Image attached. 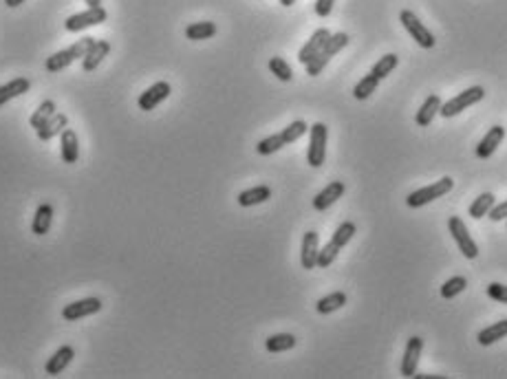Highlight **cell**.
I'll return each instance as SVG.
<instances>
[{"label":"cell","instance_id":"obj_41","mask_svg":"<svg viewBox=\"0 0 507 379\" xmlns=\"http://www.w3.org/2000/svg\"><path fill=\"white\" fill-rule=\"evenodd\" d=\"M24 3V0H5V5L9 7V9H13V7H20Z\"/></svg>","mask_w":507,"mask_h":379},{"label":"cell","instance_id":"obj_35","mask_svg":"<svg viewBox=\"0 0 507 379\" xmlns=\"http://www.w3.org/2000/svg\"><path fill=\"white\" fill-rule=\"evenodd\" d=\"M306 130H309V126H306L302 119H296V121H291V124L283 132H280V134H283L285 144H296L302 137V134H306Z\"/></svg>","mask_w":507,"mask_h":379},{"label":"cell","instance_id":"obj_37","mask_svg":"<svg viewBox=\"0 0 507 379\" xmlns=\"http://www.w3.org/2000/svg\"><path fill=\"white\" fill-rule=\"evenodd\" d=\"M270 71L280 79V82H291V77H293L291 66L283 58H278V56L270 60Z\"/></svg>","mask_w":507,"mask_h":379},{"label":"cell","instance_id":"obj_25","mask_svg":"<svg viewBox=\"0 0 507 379\" xmlns=\"http://www.w3.org/2000/svg\"><path fill=\"white\" fill-rule=\"evenodd\" d=\"M296 344H298V340L291 333H276L272 337H267L265 348L270 350V353H283V350H291Z\"/></svg>","mask_w":507,"mask_h":379},{"label":"cell","instance_id":"obj_1","mask_svg":"<svg viewBox=\"0 0 507 379\" xmlns=\"http://www.w3.org/2000/svg\"><path fill=\"white\" fill-rule=\"evenodd\" d=\"M346 45H349V33H344V31H340V33H331V38L327 40V45L322 47V51H320L311 62H306V64H304V66H306V73H309L311 77L320 75V73L325 71V66L331 62V58H336L338 53H340Z\"/></svg>","mask_w":507,"mask_h":379},{"label":"cell","instance_id":"obj_36","mask_svg":"<svg viewBox=\"0 0 507 379\" xmlns=\"http://www.w3.org/2000/svg\"><path fill=\"white\" fill-rule=\"evenodd\" d=\"M340 249H342L340 245H336V242H333V240H329L327 245L318 252V267H320V269H327L333 261L338 258Z\"/></svg>","mask_w":507,"mask_h":379},{"label":"cell","instance_id":"obj_4","mask_svg":"<svg viewBox=\"0 0 507 379\" xmlns=\"http://www.w3.org/2000/svg\"><path fill=\"white\" fill-rule=\"evenodd\" d=\"M483 95H485V91H483V86H470L468 91H463V93H459L457 98H452V100H448L446 104H442V108H439V115L442 117H457L459 113H463L465 108H470V106H474L476 102H481L483 100Z\"/></svg>","mask_w":507,"mask_h":379},{"label":"cell","instance_id":"obj_27","mask_svg":"<svg viewBox=\"0 0 507 379\" xmlns=\"http://www.w3.org/2000/svg\"><path fill=\"white\" fill-rule=\"evenodd\" d=\"M377 86H380V77H375L373 73H368V75H364V77L355 84V88H353V98L359 100V102H364V100H368L370 95L377 91Z\"/></svg>","mask_w":507,"mask_h":379},{"label":"cell","instance_id":"obj_2","mask_svg":"<svg viewBox=\"0 0 507 379\" xmlns=\"http://www.w3.org/2000/svg\"><path fill=\"white\" fill-rule=\"evenodd\" d=\"M93 40H95V38L84 36L82 40H77V42L71 45L69 49L53 53L51 58H47V71H49V73H60V71L66 69V66H71L75 60H82V58L86 56L88 47L93 45Z\"/></svg>","mask_w":507,"mask_h":379},{"label":"cell","instance_id":"obj_38","mask_svg":"<svg viewBox=\"0 0 507 379\" xmlns=\"http://www.w3.org/2000/svg\"><path fill=\"white\" fill-rule=\"evenodd\" d=\"M488 295L497 302H505L507 304V287L501 282H492L488 284Z\"/></svg>","mask_w":507,"mask_h":379},{"label":"cell","instance_id":"obj_7","mask_svg":"<svg viewBox=\"0 0 507 379\" xmlns=\"http://www.w3.org/2000/svg\"><path fill=\"white\" fill-rule=\"evenodd\" d=\"M448 229H450L452 238L457 240L459 252L465 256V258L474 261L476 256H478V247H476L474 238L470 236V232H468V227H465V223L459 219V216H450V219H448Z\"/></svg>","mask_w":507,"mask_h":379},{"label":"cell","instance_id":"obj_11","mask_svg":"<svg viewBox=\"0 0 507 379\" xmlns=\"http://www.w3.org/2000/svg\"><path fill=\"white\" fill-rule=\"evenodd\" d=\"M170 93H172V88L168 82H157L139 95V108L141 111H153V108H157L164 100L170 98Z\"/></svg>","mask_w":507,"mask_h":379},{"label":"cell","instance_id":"obj_17","mask_svg":"<svg viewBox=\"0 0 507 379\" xmlns=\"http://www.w3.org/2000/svg\"><path fill=\"white\" fill-rule=\"evenodd\" d=\"M73 357H75L73 346H62V348H58L56 353L49 357V362H47V375H51V377L60 375L66 366H69Z\"/></svg>","mask_w":507,"mask_h":379},{"label":"cell","instance_id":"obj_9","mask_svg":"<svg viewBox=\"0 0 507 379\" xmlns=\"http://www.w3.org/2000/svg\"><path fill=\"white\" fill-rule=\"evenodd\" d=\"M100 311H102V300H100V297H84V300H75L71 304H66L62 309V318L66 322H75L79 318L100 314Z\"/></svg>","mask_w":507,"mask_h":379},{"label":"cell","instance_id":"obj_15","mask_svg":"<svg viewBox=\"0 0 507 379\" xmlns=\"http://www.w3.org/2000/svg\"><path fill=\"white\" fill-rule=\"evenodd\" d=\"M344 190H346V185H344L342 181H331V183L322 190V192H318V194H315V199H313V208H315L318 212L329 210L338 199H342Z\"/></svg>","mask_w":507,"mask_h":379},{"label":"cell","instance_id":"obj_22","mask_svg":"<svg viewBox=\"0 0 507 379\" xmlns=\"http://www.w3.org/2000/svg\"><path fill=\"white\" fill-rule=\"evenodd\" d=\"M270 199H272V190L267 185H256V187H249L245 192L238 194V206L251 208V206H260V203L270 201Z\"/></svg>","mask_w":507,"mask_h":379},{"label":"cell","instance_id":"obj_12","mask_svg":"<svg viewBox=\"0 0 507 379\" xmlns=\"http://www.w3.org/2000/svg\"><path fill=\"white\" fill-rule=\"evenodd\" d=\"M331 38V31L329 29H318V31H313V36L309 38V42H306L302 49H300V53H298V62H302V64H306V62H311L320 51H322V47L327 45V40Z\"/></svg>","mask_w":507,"mask_h":379},{"label":"cell","instance_id":"obj_40","mask_svg":"<svg viewBox=\"0 0 507 379\" xmlns=\"http://www.w3.org/2000/svg\"><path fill=\"white\" fill-rule=\"evenodd\" d=\"M490 219L494 221V223H499V221H505V219H507V201L499 203V206H494V208L490 210Z\"/></svg>","mask_w":507,"mask_h":379},{"label":"cell","instance_id":"obj_23","mask_svg":"<svg viewBox=\"0 0 507 379\" xmlns=\"http://www.w3.org/2000/svg\"><path fill=\"white\" fill-rule=\"evenodd\" d=\"M60 137H62V159H64V164H75V161L79 159V141H77L75 130L64 128Z\"/></svg>","mask_w":507,"mask_h":379},{"label":"cell","instance_id":"obj_21","mask_svg":"<svg viewBox=\"0 0 507 379\" xmlns=\"http://www.w3.org/2000/svg\"><path fill=\"white\" fill-rule=\"evenodd\" d=\"M51 223H53V208L49 203H40L36 210V216H33V223H31V232L36 236H45L51 229Z\"/></svg>","mask_w":507,"mask_h":379},{"label":"cell","instance_id":"obj_19","mask_svg":"<svg viewBox=\"0 0 507 379\" xmlns=\"http://www.w3.org/2000/svg\"><path fill=\"white\" fill-rule=\"evenodd\" d=\"M439 108H442V98H439V95H428V98H426V102L421 104V108L417 111V117H415V121L419 126H430L432 124V119L439 115Z\"/></svg>","mask_w":507,"mask_h":379},{"label":"cell","instance_id":"obj_30","mask_svg":"<svg viewBox=\"0 0 507 379\" xmlns=\"http://www.w3.org/2000/svg\"><path fill=\"white\" fill-rule=\"evenodd\" d=\"M397 64H399V58L395 56V53H389V56H384V58H380L375 62V66L370 69V73L375 77H380V79H384V77H389L397 69Z\"/></svg>","mask_w":507,"mask_h":379},{"label":"cell","instance_id":"obj_44","mask_svg":"<svg viewBox=\"0 0 507 379\" xmlns=\"http://www.w3.org/2000/svg\"><path fill=\"white\" fill-rule=\"evenodd\" d=\"M293 3H296V0H280V5H283V7H291Z\"/></svg>","mask_w":507,"mask_h":379},{"label":"cell","instance_id":"obj_24","mask_svg":"<svg viewBox=\"0 0 507 379\" xmlns=\"http://www.w3.org/2000/svg\"><path fill=\"white\" fill-rule=\"evenodd\" d=\"M503 337H507V320L490 324V327H485L481 333L476 335V340H478V344H481V346H492L494 342L503 340Z\"/></svg>","mask_w":507,"mask_h":379},{"label":"cell","instance_id":"obj_6","mask_svg":"<svg viewBox=\"0 0 507 379\" xmlns=\"http://www.w3.org/2000/svg\"><path fill=\"white\" fill-rule=\"evenodd\" d=\"M399 20H402L404 29L410 33V38L415 40V42H417L421 49H432V47H435V42H437L435 36H432L428 29H426L423 22H419V18H417L410 9H404L402 13H399Z\"/></svg>","mask_w":507,"mask_h":379},{"label":"cell","instance_id":"obj_5","mask_svg":"<svg viewBox=\"0 0 507 379\" xmlns=\"http://www.w3.org/2000/svg\"><path fill=\"white\" fill-rule=\"evenodd\" d=\"M309 150H306V161H309L311 168H320L325 164L327 157V137H329V128L322 124V121H315V124L309 128Z\"/></svg>","mask_w":507,"mask_h":379},{"label":"cell","instance_id":"obj_34","mask_svg":"<svg viewBox=\"0 0 507 379\" xmlns=\"http://www.w3.org/2000/svg\"><path fill=\"white\" fill-rule=\"evenodd\" d=\"M355 232H357V227H355L351 221H344V223L336 229V234L331 236V240L336 242V245L344 247V245H349V242H351V238L355 236Z\"/></svg>","mask_w":507,"mask_h":379},{"label":"cell","instance_id":"obj_13","mask_svg":"<svg viewBox=\"0 0 507 379\" xmlns=\"http://www.w3.org/2000/svg\"><path fill=\"white\" fill-rule=\"evenodd\" d=\"M318 252H320L318 232H306L304 238H302V252H300L302 269H315L318 267Z\"/></svg>","mask_w":507,"mask_h":379},{"label":"cell","instance_id":"obj_20","mask_svg":"<svg viewBox=\"0 0 507 379\" xmlns=\"http://www.w3.org/2000/svg\"><path fill=\"white\" fill-rule=\"evenodd\" d=\"M29 86H31L29 77H16V79H11V82L3 84L0 86V106H5L13 98H20V95L29 93Z\"/></svg>","mask_w":507,"mask_h":379},{"label":"cell","instance_id":"obj_42","mask_svg":"<svg viewBox=\"0 0 507 379\" xmlns=\"http://www.w3.org/2000/svg\"><path fill=\"white\" fill-rule=\"evenodd\" d=\"M415 377L417 379H444V375H417V373H415Z\"/></svg>","mask_w":507,"mask_h":379},{"label":"cell","instance_id":"obj_18","mask_svg":"<svg viewBox=\"0 0 507 379\" xmlns=\"http://www.w3.org/2000/svg\"><path fill=\"white\" fill-rule=\"evenodd\" d=\"M69 126V119H66V115L62 113H56L49 121H45L42 126H40L36 132H38V139L40 141H51L56 134H62V130Z\"/></svg>","mask_w":507,"mask_h":379},{"label":"cell","instance_id":"obj_26","mask_svg":"<svg viewBox=\"0 0 507 379\" xmlns=\"http://www.w3.org/2000/svg\"><path fill=\"white\" fill-rule=\"evenodd\" d=\"M346 304V293L342 291H336V293H329L325 297H320L318 304H315V311L318 314H322V316H329L333 314V311H338Z\"/></svg>","mask_w":507,"mask_h":379},{"label":"cell","instance_id":"obj_31","mask_svg":"<svg viewBox=\"0 0 507 379\" xmlns=\"http://www.w3.org/2000/svg\"><path fill=\"white\" fill-rule=\"evenodd\" d=\"M53 115H56V102H53V100H45L42 104L38 106V111L31 115V128L38 130V128L42 126L45 121H49Z\"/></svg>","mask_w":507,"mask_h":379},{"label":"cell","instance_id":"obj_29","mask_svg":"<svg viewBox=\"0 0 507 379\" xmlns=\"http://www.w3.org/2000/svg\"><path fill=\"white\" fill-rule=\"evenodd\" d=\"M494 203H497V199H494V194H492V192L481 194L478 199H474V203L470 206V216H472L474 221L483 219V216L490 214V210L494 208Z\"/></svg>","mask_w":507,"mask_h":379},{"label":"cell","instance_id":"obj_28","mask_svg":"<svg viewBox=\"0 0 507 379\" xmlns=\"http://www.w3.org/2000/svg\"><path fill=\"white\" fill-rule=\"evenodd\" d=\"M212 36H217V24L210 20L192 22V24H188V29H185V38L188 40H208Z\"/></svg>","mask_w":507,"mask_h":379},{"label":"cell","instance_id":"obj_32","mask_svg":"<svg viewBox=\"0 0 507 379\" xmlns=\"http://www.w3.org/2000/svg\"><path fill=\"white\" fill-rule=\"evenodd\" d=\"M283 146H287L285 144V139H283V134H270V137H265V139H260L258 141V146H256V153L258 155H263V157H267V155H274V153H278L280 148Z\"/></svg>","mask_w":507,"mask_h":379},{"label":"cell","instance_id":"obj_39","mask_svg":"<svg viewBox=\"0 0 507 379\" xmlns=\"http://www.w3.org/2000/svg\"><path fill=\"white\" fill-rule=\"evenodd\" d=\"M333 5H336V0H315V13L320 18H327L333 11Z\"/></svg>","mask_w":507,"mask_h":379},{"label":"cell","instance_id":"obj_16","mask_svg":"<svg viewBox=\"0 0 507 379\" xmlns=\"http://www.w3.org/2000/svg\"><path fill=\"white\" fill-rule=\"evenodd\" d=\"M109 51H111V42H106V40H93V45L88 47L86 56L82 58V69L84 71H95L102 64V60L109 56Z\"/></svg>","mask_w":507,"mask_h":379},{"label":"cell","instance_id":"obj_43","mask_svg":"<svg viewBox=\"0 0 507 379\" xmlns=\"http://www.w3.org/2000/svg\"><path fill=\"white\" fill-rule=\"evenodd\" d=\"M88 7H102V0H84Z\"/></svg>","mask_w":507,"mask_h":379},{"label":"cell","instance_id":"obj_14","mask_svg":"<svg viewBox=\"0 0 507 379\" xmlns=\"http://www.w3.org/2000/svg\"><path fill=\"white\" fill-rule=\"evenodd\" d=\"M505 139V128L503 126H494L485 132V137L478 141L476 146V157L478 159H488L497 153V148L501 146V141Z\"/></svg>","mask_w":507,"mask_h":379},{"label":"cell","instance_id":"obj_3","mask_svg":"<svg viewBox=\"0 0 507 379\" xmlns=\"http://www.w3.org/2000/svg\"><path fill=\"white\" fill-rule=\"evenodd\" d=\"M452 187H455V181H452L450 177H444V179H439V181L426 185L421 190H415V192H410L408 199H406V206L408 208H423L426 203H430L435 199H442L444 194H448Z\"/></svg>","mask_w":507,"mask_h":379},{"label":"cell","instance_id":"obj_33","mask_svg":"<svg viewBox=\"0 0 507 379\" xmlns=\"http://www.w3.org/2000/svg\"><path fill=\"white\" fill-rule=\"evenodd\" d=\"M465 287H468V280H465L463 276H455V278H450L442 284V297H446V300H452L455 295H459Z\"/></svg>","mask_w":507,"mask_h":379},{"label":"cell","instance_id":"obj_10","mask_svg":"<svg viewBox=\"0 0 507 379\" xmlns=\"http://www.w3.org/2000/svg\"><path fill=\"white\" fill-rule=\"evenodd\" d=\"M421 353H423V340L419 335H412L408 340V344H406L404 359H402V375L404 377H415Z\"/></svg>","mask_w":507,"mask_h":379},{"label":"cell","instance_id":"obj_8","mask_svg":"<svg viewBox=\"0 0 507 379\" xmlns=\"http://www.w3.org/2000/svg\"><path fill=\"white\" fill-rule=\"evenodd\" d=\"M104 20H106L104 7H88L86 11H79V13H75V16L66 18L64 29L71 31V33H77V31H82V29H88V26L102 24Z\"/></svg>","mask_w":507,"mask_h":379}]
</instances>
